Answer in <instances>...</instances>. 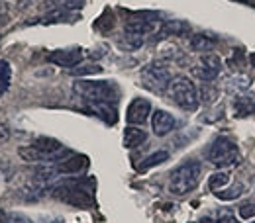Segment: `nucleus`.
Listing matches in <instances>:
<instances>
[{
	"label": "nucleus",
	"mask_w": 255,
	"mask_h": 223,
	"mask_svg": "<svg viewBox=\"0 0 255 223\" xmlns=\"http://www.w3.org/2000/svg\"><path fill=\"white\" fill-rule=\"evenodd\" d=\"M200 174H202V166H200L198 160L183 162L179 168L173 170V174L169 178V192L175 194V196L191 194L200 182Z\"/></svg>",
	"instance_id": "obj_1"
},
{
	"label": "nucleus",
	"mask_w": 255,
	"mask_h": 223,
	"mask_svg": "<svg viewBox=\"0 0 255 223\" xmlns=\"http://www.w3.org/2000/svg\"><path fill=\"white\" fill-rule=\"evenodd\" d=\"M250 63H252V67L255 69V53H252V57H250Z\"/></svg>",
	"instance_id": "obj_30"
},
{
	"label": "nucleus",
	"mask_w": 255,
	"mask_h": 223,
	"mask_svg": "<svg viewBox=\"0 0 255 223\" xmlns=\"http://www.w3.org/2000/svg\"><path fill=\"white\" fill-rule=\"evenodd\" d=\"M228 182H230V174H228V172H214V174L208 178V188L212 192H216V190H220V188H224Z\"/></svg>",
	"instance_id": "obj_21"
},
{
	"label": "nucleus",
	"mask_w": 255,
	"mask_h": 223,
	"mask_svg": "<svg viewBox=\"0 0 255 223\" xmlns=\"http://www.w3.org/2000/svg\"><path fill=\"white\" fill-rule=\"evenodd\" d=\"M18 155H20V159L26 160V162H45V160H53L49 155H45L43 151H39L37 147H20L18 149Z\"/></svg>",
	"instance_id": "obj_15"
},
{
	"label": "nucleus",
	"mask_w": 255,
	"mask_h": 223,
	"mask_svg": "<svg viewBox=\"0 0 255 223\" xmlns=\"http://www.w3.org/2000/svg\"><path fill=\"white\" fill-rule=\"evenodd\" d=\"M87 0H49V4L53 8L59 10H75V8H83Z\"/></svg>",
	"instance_id": "obj_24"
},
{
	"label": "nucleus",
	"mask_w": 255,
	"mask_h": 223,
	"mask_svg": "<svg viewBox=\"0 0 255 223\" xmlns=\"http://www.w3.org/2000/svg\"><path fill=\"white\" fill-rule=\"evenodd\" d=\"M98 73H102L100 65H77L71 69V74L75 76H89V74H98Z\"/></svg>",
	"instance_id": "obj_22"
},
{
	"label": "nucleus",
	"mask_w": 255,
	"mask_h": 223,
	"mask_svg": "<svg viewBox=\"0 0 255 223\" xmlns=\"http://www.w3.org/2000/svg\"><path fill=\"white\" fill-rule=\"evenodd\" d=\"M87 166H89V159L85 155H73V157H67L55 164L59 174H77V172L85 170Z\"/></svg>",
	"instance_id": "obj_11"
},
{
	"label": "nucleus",
	"mask_w": 255,
	"mask_h": 223,
	"mask_svg": "<svg viewBox=\"0 0 255 223\" xmlns=\"http://www.w3.org/2000/svg\"><path fill=\"white\" fill-rule=\"evenodd\" d=\"M6 223H32L26 216H20V214H8L6 216Z\"/></svg>",
	"instance_id": "obj_27"
},
{
	"label": "nucleus",
	"mask_w": 255,
	"mask_h": 223,
	"mask_svg": "<svg viewBox=\"0 0 255 223\" xmlns=\"http://www.w3.org/2000/svg\"><path fill=\"white\" fill-rule=\"evenodd\" d=\"M240 149L238 145L228 139V137H218L210 143L208 151H206V159L216 166H232L236 162H240Z\"/></svg>",
	"instance_id": "obj_4"
},
{
	"label": "nucleus",
	"mask_w": 255,
	"mask_h": 223,
	"mask_svg": "<svg viewBox=\"0 0 255 223\" xmlns=\"http://www.w3.org/2000/svg\"><path fill=\"white\" fill-rule=\"evenodd\" d=\"M89 108L95 112L102 122H106V124H114L118 120V114L114 110V104H110V102H89Z\"/></svg>",
	"instance_id": "obj_12"
},
{
	"label": "nucleus",
	"mask_w": 255,
	"mask_h": 223,
	"mask_svg": "<svg viewBox=\"0 0 255 223\" xmlns=\"http://www.w3.org/2000/svg\"><path fill=\"white\" fill-rule=\"evenodd\" d=\"M147 133L139 128H126L124 129V145L126 147H139L141 143H145Z\"/></svg>",
	"instance_id": "obj_16"
},
{
	"label": "nucleus",
	"mask_w": 255,
	"mask_h": 223,
	"mask_svg": "<svg viewBox=\"0 0 255 223\" xmlns=\"http://www.w3.org/2000/svg\"><path fill=\"white\" fill-rule=\"evenodd\" d=\"M220 69H222L220 57L214 55V53H208V55H204V57L200 59V63L192 69V74H194L196 78H200L202 82H212V80L218 76Z\"/></svg>",
	"instance_id": "obj_7"
},
{
	"label": "nucleus",
	"mask_w": 255,
	"mask_h": 223,
	"mask_svg": "<svg viewBox=\"0 0 255 223\" xmlns=\"http://www.w3.org/2000/svg\"><path fill=\"white\" fill-rule=\"evenodd\" d=\"M167 159H169V153L167 151H155V153H151L149 157H145V159L141 160V164L137 166V170L139 172H145V170H149V168L161 164V162H165Z\"/></svg>",
	"instance_id": "obj_17"
},
{
	"label": "nucleus",
	"mask_w": 255,
	"mask_h": 223,
	"mask_svg": "<svg viewBox=\"0 0 255 223\" xmlns=\"http://www.w3.org/2000/svg\"><path fill=\"white\" fill-rule=\"evenodd\" d=\"M240 216L244 220L255 218V204H244V206H240Z\"/></svg>",
	"instance_id": "obj_25"
},
{
	"label": "nucleus",
	"mask_w": 255,
	"mask_h": 223,
	"mask_svg": "<svg viewBox=\"0 0 255 223\" xmlns=\"http://www.w3.org/2000/svg\"><path fill=\"white\" fill-rule=\"evenodd\" d=\"M214 194H216L218 200L232 202V200H238V198L244 194V184H242V182H236V184H232L228 190H216Z\"/></svg>",
	"instance_id": "obj_19"
},
{
	"label": "nucleus",
	"mask_w": 255,
	"mask_h": 223,
	"mask_svg": "<svg viewBox=\"0 0 255 223\" xmlns=\"http://www.w3.org/2000/svg\"><path fill=\"white\" fill-rule=\"evenodd\" d=\"M200 96H202V100H204V102H212V100H214V96H216V88L202 86V88H200Z\"/></svg>",
	"instance_id": "obj_26"
},
{
	"label": "nucleus",
	"mask_w": 255,
	"mask_h": 223,
	"mask_svg": "<svg viewBox=\"0 0 255 223\" xmlns=\"http://www.w3.org/2000/svg\"><path fill=\"white\" fill-rule=\"evenodd\" d=\"M216 223H240L232 214H222L218 220H216Z\"/></svg>",
	"instance_id": "obj_29"
},
{
	"label": "nucleus",
	"mask_w": 255,
	"mask_h": 223,
	"mask_svg": "<svg viewBox=\"0 0 255 223\" xmlns=\"http://www.w3.org/2000/svg\"><path fill=\"white\" fill-rule=\"evenodd\" d=\"M214 39L208 37L206 33H196L191 37V49L196 53H210L214 49Z\"/></svg>",
	"instance_id": "obj_14"
},
{
	"label": "nucleus",
	"mask_w": 255,
	"mask_h": 223,
	"mask_svg": "<svg viewBox=\"0 0 255 223\" xmlns=\"http://www.w3.org/2000/svg\"><path fill=\"white\" fill-rule=\"evenodd\" d=\"M114 24H116V20H114L112 12H110V10H106V12L100 16V20H96L95 28L96 30H100V32H110V30L114 28Z\"/></svg>",
	"instance_id": "obj_23"
},
{
	"label": "nucleus",
	"mask_w": 255,
	"mask_h": 223,
	"mask_svg": "<svg viewBox=\"0 0 255 223\" xmlns=\"http://www.w3.org/2000/svg\"><path fill=\"white\" fill-rule=\"evenodd\" d=\"M51 63L65 67V69H73L77 65H81V61L85 59V53L81 47H69V49H55L53 53H49L47 57Z\"/></svg>",
	"instance_id": "obj_8"
},
{
	"label": "nucleus",
	"mask_w": 255,
	"mask_h": 223,
	"mask_svg": "<svg viewBox=\"0 0 255 223\" xmlns=\"http://www.w3.org/2000/svg\"><path fill=\"white\" fill-rule=\"evenodd\" d=\"M53 194L59 200L69 202L73 206H79V208H89L91 206V194H89V190H85V186H81V182H75V180L55 186Z\"/></svg>",
	"instance_id": "obj_6"
},
{
	"label": "nucleus",
	"mask_w": 255,
	"mask_h": 223,
	"mask_svg": "<svg viewBox=\"0 0 255 223\" xmlns=\"http://www.w3.org/2000/svg\"><path fill=\"white\" fill-rule=\"evenodd\" d=\"M10 139V128L6 124H0V143H6Z\"/></svg>",
	"instance_id": "obj_28"
},
{
	"label": "nucleus",
	"mask_w": 255,
	"mask_h": 223,
	"mask_svg": "<svg viewBox=\"0 0 255 223\" xmlns=\"http://www.w3.org/2000/svg\"><path fill=\"white\" fill-rule=\"evenodd\" d=\"M149 112H151V104L149 100L145 98H133L128 106V112H126V120L128 124L131 126H141L147 122L149 118Z\"/></svg>",
	"instance_id": "obj_9"
},
{
	"label": "nucleus",
	"mask_w": 255,
	"mask_h": 223,
	"mask_svg": "<svg viewBox=\"0 0 255 223\" xmlns=\"http://www.w3.org/2000/svg\"><path fill=\"white\" fill-rule=\"evenodd\" d=\"M33 147H37L39 151H43V153L49 155L51 159H53L57 153L63 151V145H61L57 139H53V137H39V139L33 141Z\"/></svg>",
	"instance_id": "obj_13"
},
{
	"label": "nucleus",
	"mask_w": 255,
	"mask_h": 223,
	"mask_svg": "<svg viewBox=\"0 0 255 223\" xmlns=\"http://www.w3.org/2000/svg\"><path fill=\"white\" fill-rule=\"evenodd\" d=\"M141 82L153 92H165L171 82V71L163 63H149L141 69Z\"/></svg>",
	"instance_id": "obj_5"
},
{
	"label": "nucleus",
	"mask_w": 255,
	"mask_h": 223,
	"mask_svg": "<svg viewBox=\"0 0 255 223\" xmlns=\"http://www.w3.org/2000/svg\"><path fill=\"white\" fill-rule=\"evenodd\" d=\"M167 92H169V98L179 108H183V110L192 112V110L198 108V90L192 84L191 78H187V76H175V78H171Z\"/></svg>",
	"instance_id": "obj_3"
},
{
	"label": "nucleus",
	"mask_w": 255,
	"mask_h": 223,
	"mask_svg": "<svg viewBox=\"0 0 255 223\" xmlns=\"http://www.w3.org/2000/svg\"><path fill=\"white\" fill-rule=\"evenodd\" d=\"M10 78H12V67L8 61H0V94H4L10 88Z\"/></svg>",
	"instance_id": "obj_20"
},
{
	"label": "nucleus",
	"mask_w": 255,
	"mask_h": 223,
	"mask_svg": "<svg viewBox=\"0 0 255 223\" xmlns=\"http://www.w3.org/2000/svg\"><path fill=\"white\" fill-rule=\"evenodd\" d=\"M254 223H255V222H254Z\"/></svg>",
	"instance_id": "obj_31"
},
{
	"label": "nucleus",
	"mask_w": 255,
	"mask_h": 223,
	"mask_svg": "<svg viewBox=\"0 0 255 223\" xmlns=\"http://www.w3.org/2000/svg\"><path fill=\"white\" fill-rule=\"evenodd\" d=\"M73 90L87 102H110L118 100V88L110 80H75Z\"/></svg>",
	"instance_id": "obj_2"
},
{
	"label": "nucleus",
	"mask_w": 255,
	"mask_h": 223,
	"mask_svg": "<svg viewBox=\"0 0 255 223\" xmlns=\"http://www.w3.org/2000/svg\"><path fill=\"white\" fill-rule=\"evenodd\" d=\"M151 128H153V133L155 135H169L173 129L177 128V122H175V118L169 114V112H165V110H155L153 112V116H151Z\"/></svg>",
	"instance_id": "obj_10"
},
{
	"label": "nucleus",
	"mask_w": 255,
	"mask_h": 223,
	"mask_svg": "<svg viewBox=\"0 0 255 223\" xmlns=\"http://www.w3.org/2000/svg\"><path fill=\"white\" fill-rule=\"evenodd\" d=\"M189 30V26L185 22H179V20H171L167 24L161 26L159 33L161 35H183V33Z\"/></svg>",
	"instance_id": "obj_18"
}]
</instances>
